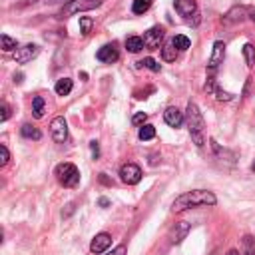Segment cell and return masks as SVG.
I'll use <instances>...</instances> for the list:
<instances>
[{"label": "cell", "instance_id": "obj_17", "mask_svg": "<svg viewBox=\"0 0 255 255\" xmlns=\"http://www.w3.org/2000/svg\"><path fill=\"white\" fill-rule=\"evenodd\" d=\"M32 112H34V118H44V112H46V104H44V98L42 96H36L32 100Z\"/></svg>", "mask_w": 255, "mask_h": 255}, {"label": "cell", "instance_id": "obj_39", "mask_svg": "<svg viewBox=\"0 0 255 255\" xmlns=\"http://www.w3.org/2000/svg\"><path fill=\"white\" fill-rule=\"evenodd\" d=\"M46 2H50V4H56V2H62V0H46ZM66 2H70V0H66Z\"/></svg>", "mask_w": 255, "mask_h": 255}, {"label": "cell", "instance_id": "obj_1", "mask_svg": "<svg viewBox=\"0 0 255 255\" xmlns=\"http://www.w3.org/2000/svg\"><path fill=\"white\" fill-rule=\"evenodd\" d=\"M218 198L207 189H194V191H185L180 198H176V201L172 203V209L176 214L185 211L189 207H203V205H216Z\"/></svg>", "mask_w": 255, "mask_h": 255}, {"label": "cell", "instance_id": "obj_27", "mask_svg": "<svg viewBox=\"0 0 255 255\" xmlns=\"http://www.w3.org/2000/svg\"><path fill=\"white\" fill-rule=\"evenodd\" d=\"M243 56H245L247 66L253 68L255 66V48H253V44H245L243 46Z\"/></svg>", "mask_w": 255, "mask_h": 255}, {"label": "cell", "instance_id": "obj_28", "mask_svg": "<svg viewBox=\"0 0 255 255\" xmlns=\"http://www.w3.org/2000/svg\"><path fill=\"white\" fill-rule=\"evenodd\" d=\"M140 64H142V66H146L147 70H152V72H160V64L154 58H144Z\"/></svg>", "mask_w": 255, "mask_h": 255}, {"label": "cell", "instance_id": "obj_5", "mask_svg": "<svg viewBox=\"0 0 255 255\" xmlns=\"http://www.w3.org/2000/svg\"><path fill=\"white\" fill-rule=\"evenodd\" d=\"M223 58H225V42L218 40V42H214V50H211L209 64H207L209 78H214V74H216L218 68H219V64H223Z\"/></svg>", "mask_w": 255, "mask_h": 255}, {"label": "cell", "instance_id": "obj_11", "mask_svg": "<svg viewBox=\"0 0 255 255\" xmlns=\"http://www.w3.org/2000/svg\"><path fill=\"white\" fill-rule=\"evenodd\" d=\"M96 58H98L100 62L112 64V62H116V60L120 58V54H118V48H116V44H106V46H102V48L96 52Z\"/></svg>", "mask_w": 255, "mask_h": 255}, {"label": "cell", "instance_id": "obj_3", "mask_svg": "<svg viewBox=\"0 0 255 255\" xmlns=\"http://www.w3.org/2000/svg\"><path fill=\"white\" fill-rule=\"evenodd\" d=\"M102 4V0H70V2L64 4V8L60 10V18H70L78 12H88V10H94Z\"/></svg>", "mask_w": 255, "mask_h": 255}, {"label": "cell", "instance_id": "obj_19", "mask_svg": "<svg viewBox=\"0 0 255 255\" xmlns=\"http://www.w3.org/2000/svg\"><path fill=\"white\" fill-rule=\"evenodd\" d=\"M162 58L165 62H174L178 58V48L174 46V42H167V44L162 48Z\"/></svg>", "mask_w": 255, "mask_h": 255}, {"label": "cell", "instance_id": "obj_34", "mask_svg": "<svg viewBox=\"0 0 255 255\" xmlns=\"http://www.w3.org/2000/svg\"><path fill=\"white\" fill-rule=\"evenodd\" d=\"M106 255H126V245H118L116 249H112V251H108Z\"/></svg>", "mask_w": 255, "mask_h": 255}, {"label": "cell", "instance_id": "obj_13", "mask_svg": "<svg viewBox=\"0 0 255 255\" xmlns=\"http://www.w3.org/2000/svg\"><path fill=\"white\" fill-rule=\"evenodd\" d=\"M164 120H165V124H167V126H172V128H180V126L183 124V114H182L178 108H174V106H169V108L164 112Z\"/></svg>", "mask_w": 255, "mask_h": 255}, {"label": "cell", "instance_id": "obj_15", "mask_svg": "<svg viewBox=\"0 0 255 255\" xmlns=\"http://www.w3.org/2000/svg\"><path fill=\"white\" fill-rule=\"evenodd\" d=\"M249 12L243 8V6H236V8H231L225 16H223V24H231V22H241V20H245Z\"/></svg>", "mask_w": 255, "mask_h": 255}, {"label": "cell", "instance_id": "obj_7", "mask_svg": "<svg viewBox=\"0 0 255 255\" xmlns=\"http://www.w3.org/2000/svg\"><path fill=\"white\" fill-rule=\"evenodd\" d=\"M50 130H52V138L56 144H64L68 140V124L62 116L54 118L52 124H50Z\"/></svg>", "mask_w": 255, "mask_h": 255}, {"label": "cell", "instance_id": "obj_30", "mask_svg": "<svg viewBox=\"0 0 255 255\" xmlns=\"http://www.w3.org/2000/svg\"><path fill=\"white\" fill-rule=\"evenodd\" d=\"M8 118H10V108L6 102H2V106H0V122H6Z\"/></svg>", "mask_w": 255, "mask_h": 255}, {"label": "cell", "instance_id": "obj_4", "mask_svg": "<svg viewBox=\"0 0 255 255\" xmlns=\"http://www.w3.org/2000/svg\"><path fill=\"white\" fill-rule=\"evenodd\" d=\"M56 178L64 187H76L80 183V172L74 164H60L56 165Z\"/></svg>", "mask_w": 255, "mask_h": 255}, {"label": "cell", "instance_id": "obj_2", "mask_svg": "<svg viewBox=\"0 0 255 255\" xmlns=\"http://www.w3.org/2000/svg\"><path fill=\"white\" fill-rule=\"evenodd\" d=\"M187 128H189V136L194 140V144L198 147H201L205 144L203 140V128H205V122H203V116L198 108V104L189 102L187 104Z\"/></svg>", "mask_w": 255, "mask_h": 255}, {"label": "cell", "instance_id": "obj_29", "mask_svg": "<svg viewBox=\"0 0 255 255\" xmlns=\"http://www.w3.org/2000/svg\"><path fill=\"white\" fill-rule=\"evenodd\" d=\"M10 162V152H8V147L6 146H0V165H6Z\"/></svg>", "mask_w": 255, "mask_h": 255}, {"label": "cell", "instance_id": "obj_18", "mask_svg": "<svg viewBox=\"0 0 255 255\" xmlns=\"http://www.w3.org/2000/svg\"><path fill=\"white\" fill-rule=\"evenodd\" d=\"M144 46H146L144 44V38H140V36H130V38L126 40V48L130 50V52H134V54L140 52Z\"/></svg>", "mask_w": 255, "mask_h": 255}, {"label": "cell", "instance_id": "obj_22", "mask_svg": "<svg viewBox=\"0 0 255 255\" xmlns=\"http://www.w3.org/2000/svg\"><path fill=\"white\" fill-rule=\"evenodd\" d=\"M140 140H152V138H156V128L154 126H150V124H144L142 128H140Z\"/></svg>", "mask_w": 255, "mask_h": 255}, {"label": "cell", "instance_id": "obj_14", "mask_svg": "<svg viewBox=\"0 0 255 255\" xmlns=\"http://www.w3.org/2000/svg\"><path fill=\"white\" fill-rule=\"evenodd\" d=\"M174 6L178 10V14L183 16V18H189L191 14L196 12V2H194V0H174Z\"/></svg>", "mask_w": 255, "mask_h": 255}, {"label": "cell", "instance_id": "obj_24", "mask_svg": "<svg viewBox=\"0 0 255 255\" xmlns=\"http://www.w3.org/2000/svg\"><path fill=\"white\" fill-rule=\"evenodd\" d=\"M0 42H2V50H4V52H12V50L18 48V42H16L14 38H10L8 34H2V36H0Z\"/></svg>", "mask_w": 255, "mask_h": 255}, {"label": "cell", "instance_id": "obj_38", "mask_svg": "<svg viewBox=\"0 0 255 255\" xmlns=\"http://www.w3.org/2000/svg\"><path fill=\"white\" fill-rule=\"evenodd\" d=\"M227 255H239V251H237V249H229Z\"/></svg>", "mask_w": 255, "mask_h": 255}, {"label": "cell", "instance_id": "obj_9", "mask_svg": "<svg viewBox=\"0 0 255 255\" xmlns=\"http://www.w3.org/2000/svg\"><path fill=\"white\" fill-rule=\"evenodd\" d=\"M38 52H40V48H38L36 44L20 46V48L14 50V60H16L18 64H26V62H30V60H34V58L38 56Z\"/></svg>", "mask_w": 255, "mask_h": 255}, {"label": "cell", "instance_id": "obj_31", "mask_svg": "<svg viewBox=\"0 0 255 255\" xmlns=\"http://www.w3.org/2000/svg\"><path fill=\"white\" fill-rule=\"evenodd\" d=\"M146 120H147V114L138 112V114L132 118V124H134V126H144V124H146Z\"/></svg>", "mask_w": 255, "mask_h": 255}, {"label": "cell", "instance_id": "obj_8", "mask_svg": "<svg viewBox=\"0 0 255 255\" xmlns=\"http://www.w3.org/2000/svg\"><path fill=\"white\" fill-rule=\"evenodd\" d=\"M164 36H165V30H164L162 26H154V28H150V30H147V32L144 34V44H146V48H150V50L160 48Z\"/></svg>", "mask_w": 255, "mask_h": 255}, {"label": "cell", "instance_id": "obj_37", "mask_svg": "<svg viewBox=\"0 0 255 255\" xmlns=\"http://www.w3.org/2000/svg\"><path fill=\"white\" fill-rule=\"evenodd\" d=\"M14 82H16V84L22 82V74H16V76H14Z\"/></svg>", "mask_w": 255, "mask_h": 255}, {"label": "cell", "instance_id": "obj_16", "mask_svg": "<svg viewBox=\"0 0 255 255\" xmlns=\"http://www.w3.org/2000/svg\"><path fill=\"white\" fill-rule=\"evenodd\" d=\"M72 86H74V84H72L70 78H62V80L56 82V88L54 90H56L58 96H68L72 92Z\"/></svg>", "mask_w": 255, "mask_h": 255}, {"label": "cell", "instance_id": "obj_12", "mask_svg": "<svg viewBox=\"0 0 255 255\" xmlns=\"http://www.w3.org/2000/svg\"><path fill=\"white\" fill-rule=\"evenodd\" d=\"M187 231H189V223L187 221H178L172 229H169V241H172V243H180L182 239H185Z\"/></svg>", "mask_w": 255, "mask_h": 255}, {"label": "cell", "instance_id": "obj_36", "mask_svg": "<svg viewBox=\"0 0 255 255\" xmlns=\"http://www.w3.org/2000/svg\"><path fill=\"white\" fill-rule=\"evenodd\" d=\"M100 205H102V207H108V205H110V201L106 200V198H100Z\"/></svg>", "mask_w": 255, "mask_h": 255}, {"label": "cell", "instance_id": "obj_6", "mask_svg": "<svg viewBox=\"0 0 255 255\" xmlns=\"http://www.w3.org/2000/svg\"><path fill=\"white\" fill-rule=\"evenodd\" d=\"M120 178H122V182L128 183V185H136V183H140V180H142V169H140V165H136V164H126V165H122V169H120Z\"/></svg>", "mask_w": 255, "mask_h": 255}, {"label": "cell", "instance_id": "obj_25", "mask_svg": "<svg viewBox=\"0 0 255 255\" xmlns=\"http://www.w3.org/2000/svg\"><path fill=\"white\" fill-rule=\"evenodd\" d=\"M92 26H94V20H92L90 16H82V18H80V32H82L84 36H88V34L92 32Z\"/></svg>", "mask_w": 255, "mask_h": 255}, {"label": "cell", "instance_id": "obj_26", "mask_svg": "<svg viewBox=\"0 0 255 255\" xmlns=\"http://www.w3.org/2000/svg\"><path fill=\"white\" fill-rule=\"evenodd\" d=\"M174 46L178 48V50H187L189 46H191V42H189V38L187 36H183V34H178V36H174Z\"/></svg>", "mask_w": 255, "mask_h": 255}, {"label": "cell", "instance_id": "obj_21", "mask_svg": "<svg viewBox=\"0 0 255 255\" xmlns=\"http://www.w3.org/2000/svg\"><path fill=\"white\" fill-rule=\"evenodd\" d=\"M20 132H22L24 138H30V140H40V138H42V134H40L38 128L30 126V124H24L22 128H20Z\"/></svg>", "mask_w": 255, "mask_h": 255}, {"label": "cell", "instance_id": "obj_32", "mask_svg": "<svg viewBox=\"0 0 255 255\" xmlns=\"http://www.w3.org/2000/svg\"><path fill=\"white\" fill-rule=\"evenodd\" d=\"M216 98H218L219 102H229L233 96H231V94H227V92H223L221 88H216Z\"/></svg>", "mask_w": 255, "mask_h": 255}, {"label": "cell", "instance_id": "obj_40", "mask_svg": "<svg viewBox=\"0 0 255 255\" xmlns=\"http://www.w3.org/2000/svg\"><path fill=\"white\" fill-rule=\"evenodd\" d=\"M249 18H251L253 22H255V10H249Z\"/></svg>", "mask_w": 255, "mask_h": 255}, {"label": "cell", "instance_id": "obj_33", "mask_svg": "<svg viewBox=\"0 0 255 255\" xmlns=\"http://www.w3.org/2000/svg\"><path fill=\"white\" fill-rule=\"evenodd\" d=\"M90 150H92V158L94 160H98L100 158V146H98V142L94 140V142H90Z\"/></svg>", "mask_w": 255, "mask_h": 255}, {"label": "cell", "instance_id": "obj_23", "mask_svg": "<svg viewBox=\"0 0 255 255\" xmlns=\"http://www.w3.org/2000/svg\"><path fill=\"white\" fill-rule=\"evenodd\" d=\"M152 2H154V0H134V6H132L134 14H144L146 10H150Z\"/></svg>", "mask_w": 255, "mask_h": 255}, {"label": "cell", "instance_id": "obj_41", "mask_svg": "<svg viewBox=\"0 0 255 255\" xmlns=\"http://www.w3.org/2000/svg\"><path fill=\"white\" fill-rule=\"evenodd\" d=\"M251 169H253V172H255V162H253V165H251Z\"/></svg>", "mask_w": 255, "mask_h": 255}, {"label": "cell", "instance_id": "obj_10", "mask_svg": "<svg viewBox=\"0 0 255 255\" xmlns=\"http://www.w3.org/2000/svg\"><path fill=\"white\" fill-rule=\"evenodd\" d=\"M110 245H112V236H110V233H98V236L92 239V243H90V251L92 253H104Z\"/></svg>", "mask_w": 255, "mask_h": 255}, {"label": "cell", "instance_id": "obj_35", "mask_svg": "<svg viewBox=\"0 0 255 255\" xmlns=\"http://www.w3.org/2000/svg\"><path fill=\"white\" fill-rule=\"evenodd\" d=\"M100 182H102V183H106V185H112V182H110L108 178H106V174H100Z\"/></svg>", "mask_w": 255, "mask_h": 255}, {"label": "cell", "instance_id": "obj_20", "mask_svg": "<svg viewBox=\"0 0 255 255\" xmlns=\"http://www.w3.org/2000/svg\"><path fill=\"white\" fill-rule=\"evenodd\" d=\"M241 253L243 255H255V237L245 236L241 239Z\"/></svg>", "mask_w": 255, "mask_h": 255}]
</instances>
